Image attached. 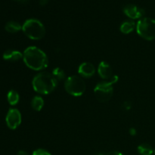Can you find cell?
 I'll list each match as a JSON object with an SVG mask.
<instances>
[{
  "instance_id": "obj_1",
  "label": "cell",
  "mask_w": 155,
  "mask_h": 155,
  "mask_svg": "<svg viewBox=\"0 0 155 155\" xmlns=\"http://www.w3.org/2000/svg\"><path fill=\"white\" fill-rule=\"evenodd\" d=\"M23 60L27 68L36 71L45 69L48 64L46 54L36 46H30L24 50Z\"/></svg>"
},
{
  "instance_id": "obj_2",
  "label": "cell",
  "mask_w": 155,
  "mask_h": 155,
  "mask_svg": "<svg viewBox=\"0 0 155 155\" xmlns=\"http://www.w3.org/2000/svg\"><path fill=\"white\" fill-rule=\"evenodd\" d=\"M58 81L52 74L41 72L36 74L32 81L35 92L42 95H48L52 92L58 86Z\"/></svg>"
},
{
  "instance_id": "obj_3",
  "label": "cell",
  "mask_w": 155,
  "mask_h": 155,
  "mask_svg": "<svg viewBox=\"0 0 155 155\" xmlns=\"http://www.w3.org/2000/svg\"><path fill=\"white\" fill-rule=\"evenodd\" d=\"M22 30L27 37L33 40L42 39L45 35V28L43 24L35 18L27 20L23 24Z\"/></svg>"
},
{
  "instance_id": "obj_4",
  "label": "cell",
  "mask_w": 155,
  "mask_h": 155,
  "mask_svg": "<svg viewBox=\"0 0 155 155\" xmlns=\"http://www.w3.org/2000/svg\"><path fill=\"white\" fill-rule=\"evenodd\" d=\"M136 31L139 36L145 40L155 39V20L151 18H142L136 24Z\"/></svg>"
},
{
  "instance_id": "obj_5",
  "label": "cell",
  "mask_w": 155,
  "mask_h": 155,
  "mask_svg": "<svg viewBox=\"0 0 155 155\" xmlns=\"http://www.w3.org/2000/svg\"><path fill=\"white\" fill-rule=\"evenodd\" d=\"M66 92L73 96H81L86 89V83L81 77L73 75L68 77L64 83Z\"/></svg>"
},
{
  "instance_id": "obj_6",
  "label": "cell",
  "mask_w": 155,
  "mask_h": 155,
  "mask_svg": "<svg viewBox=\"0 0 155 155\" xmlns=\"http://www.w3.org/2000/svg\"><path fill=\"white\" fill-rule=\"evenodd\" d=\"M95 98L100 102H107L114 94V83L110 80L99 83L94 89Z\"/></svg>"
},
{
  "instance_id": "obj_7",
  "label": "cell",
  "mask_w": 155,
  "mask_h": 155,
  "mask_svg": "<svg viewBox=\"0 0 155 155\" xmlns=\"http://www.w3.org/2000/svg\"><path fill=\"white\" fill-rule=\"evenodd\" d=\"M6 124L11 130H15L21 124V114L16 108H11L5 117Z\"/></svg>"
},
{
  "instance_id": "obj_8",
  "label": "cell",
  "mask_w": 155,
  "mask_h": 155,
  "mask_svg": "<svg viewBox=\"0 0 155 155\" xmlns=\"http://www.w3.org/2000/svg\"><path fill=\"white\" fill-rule=\"evenodd\" d=\"M123 11L124 13L132 20L141 19L145 14V11L143 8L133 4L125 5L123 8Z\"/></svg>"
},
{
  "instance_id": "obj_9",
  "label": "cell",
  "mask_w": 155,
  "mask_h": 155,
  "mask_svg": "<svg viewBox=\"0 0 155 155\" xmlns=\"http://www.w3.org/2000/svg\"><path fill=\"white\" fill-rule=\"evenodd\" d=\"M78 73L82 77L90 78L95 74V68L90 62H84V63H82L79 67Z\"/></svg>"
},
{
  "instance_id": "obj_10",
  "label": "cell",
  "mask_w": 155,
  "mask_h": 155,
  "mask_svg": "<svg viewBox=\"0 0 155 155\" xmlns=\"http://www.w3.org/2000/svg\"><path fill=\"white\" fill-rule=\"evenodd\" d=\"M98 73L100 77L104 80H109L113 77V71L111 67L106 61H101L98 68Z\"/></svg>"
},
{
  "instance_id": "obj_11",
  "label": "cell",
  "mask_w": 155,
  "mask_h": 155,
  "mask_svg": "<svg viewBox=\"0 0 155 155\" xmlns=\"http://www.w3.org/2000/svg\"><path fill=\"white\" fill-rule=\"evenodd\" d=\"M4 60L11 62H16L23 58V54L19 51L15 50H7L3 54Z\"/></svg>"
},
{
  "instance_id": "obj_12",
  "label": "cell",
  "mask_w": 155,
  "mask_h": 155,
  "mask_svg": "<svg viewBox=\"0 0 155 155\" xmlns=\"http://www.w3.org/2000/svg\"><path fill=\"white\" fill-rule=\"evenodd\" d=\"M135 28H136V23L132 20H127V21L123 22L120 27V30L124 34H129V33H132L135 30Z\"/></svg>"
},
{
  "instance_id": "obj_13",
  "label": "cell",
  "mask_w": 155,
  "mask_h": 155,
  "mask_svg": "<svg viewBox=\"0 0 155 155\" xmlns=\"http://www.w3.org/2000/svg\"><path fill=\"white\" fill-rule=\"evenodd\" d=\"M5 29L7 32L10 33H15L17 32H19L20 30H22V26L17 21H11L6 24Z\"/></svg>"
},
{
  "instance_id": "obj_14",
  "label": "cell",
  "mask_w": 155,
  "mask_h": 155,
  "mask_svg": "<svg viewBox=\"0 0 155 155\" xmlns=\"http://www.w3.org/2000/svg\"><path fill=\"white\" fill-rule=\"evenodd\" d=\"M44 106V100L41 96L36 95L31 101V107L36 111H40Z\"/></svg>"
},
{
  "instance_id": "obj_15",
  "label": "cell",
  "mask_w": 155,
  "mask_h": 155,
  "mask_svg": "<svg viewBox=\"0 0 155 155\" xmlns=\"http://www.w3.org/2000/svg\"><path fill=\"white\" fill-rule=\"evenodd\" d=\"M138 152L140 155H151L154 152V149L149 144H141L138 147Z\"/></svg>"
},
{
  "instance_id": "obj_16",
  "label": "cell",
  "mask_w": 155,
  "mask_h": 155,
  "mask_svg": "<svg viewBox=\"0 0 155 155\" xmlns=\"http://www.w3.org/2000/svg\"><path fill=\"white\" fill-rule=\"evenodd\" d=\"M8 101L11 105H15L18 103L20 99L19 94L15 90H10L8 93L7 95Z\"/></svg>"
},
{
  "instance_id": "obj_17",
  "label": "cell",
  "mask_w": 155,
  "mask_h": 155,
  "mask_svg": "<svg viewBox=\"0 0 155 155\" xmlns=\"http://www.w3.org/2000/svg\"><path fill=\"white\" fill-rule=\"evenodd\" d=\"M52 75L54 76V78L58 80V81H62L66 77V74H65L64 71L60 68H55L52 71Z\"/></svg>"
},
{
  "instance_id": "obj_18",
  "label": "cell",
  "mask_w": 155,
  "mask_h": 155,
  "mask_svg": "<svg viewBox=\"0 0 155 155\" xmlns=\"http://www.w3.org/2000/svg\"><path fill=\"white\" fill-rule=\"evenodd\" d=\"M32 155H51L48 152V151L45 149H42V148H39V149L35 150L33 152Z\"/></svg>"
},
{
  "instance_id": "obj_19",
  "label": "cell",
  "mask_w": 155,
  "mask_h": 155,
  "mask_svg": "<svg viewBox=\"0 0 155 155\" xmlns=\"http://www.w3.org/2000/svg\"><path fill=\"white\" fill-rule=\"evenodd\" d=\"M122 107L126 110H130L132 107V103L130 101H124V104H122Z\"/></svg>"
},
{
  "instance_id": "obj_20",
  "label": "cell",
  "mask_w": 155,
  "mask_h": 155,
  "mask_svg": "<svg viewBox=\"0 0 155 155\" xmlns=\"http://www.w3.org/2000/svg\"><path fill=\"white\" fill-rule=\"evenodd\" d=\"M105 155H124L122 153L119 152V151H110L107 154H106Z\"/></svg>"
},
{
  "instance_id": "obj_21",
  "label": "cell",
  "mask_w": 155,
  "mask_h": 155,
  "mask_svg": "<svg viewBox=\"0 0 155 155\" xmlns=\"http://www.w3.org/2000/svg\"><path fill=\"white\" fill-rule=\"evenodd\" d=\"M136 130L135 128H130V134L131 135V136H136Z\"/></svg>"
},
{
  "instance_id": "obj_22",
  "label": "cell",
  "mask_w": 155,
  "mask_h": 155,
  "mask_svg": "<svg viewBox=\"0 0 155 155\" xmlns=\"http://www.w3.org/2000/svg\"><path fill=\"white\" fill-rule=\"evenodd\" d=\"M48 2V0H39V4L40 5H45Z\"/></svg>"
},
{
  "instance_id": "obj_23",
  "label": "cell",
  "mask_w": 155,
  "mask_h": 155,
  "mask_svg": "<svg viewBox=\"0 0 155 155\" xmlns=\"http://www.w3.org/2000/svg\"><path fill=\"white\" fill-rule=\"evenodd\" d=\"M17 155H29V154H27V153L26 152V151H18V154H17Z\"/></svg>"
},
{
  "instance_id": "obj_24",
  "label": "cell",
  "mask_w": 155,
  "mask_h": 155,
  "mask_svg": "<svg viewBox=\"0 0 155 155\" xmlns=\"http://www.w3.org/2000/svg\"><path fill=\"white\" fill-rule=\"evenodd\" d=\"M94 155H104V154H100V153H98V154H94Z\"/></svg>"
},
{
  "instance_id": "obj_25",
  "label": "cell",
  "mask_w": 155,
  "mask_h": 155,
  "mask_svg": "<svg viewBox=\"0 0 155 155\" xmlns=\"http://www.w3.org/2000/svg\"><path fill=\"white\" fill-rule=\"evenodd\" d=\"M14 1H21V0H14Z\"/></svg>"
},
{
  "instance_id": "obj_26",
  "label": "cell",
  "mask_w": 155,
  "mask_h": 155,
  "mask_svg": "<svg viewBox=\"0 0 155 155\" xmlns=\"http://www.w3.org/2000/svg\"><path fill=\"white\" fill-rule=\"evenodd\" d=\"M21 1H26V0H21Z\"/></svg>"
},
{
  "instance_id": "obj_27",
  "label": "cell",
  "mask_w": 155,
  "mask_h": 155,
  "mask_svg": "<svg viewBox=\"0 0 155 155\" xmlns=\"http://www.w3.org/2000/svg\"><path fill=\"white\" fill-rule=\"evenodd\" d=\"M154 155H155V150H154Z\"/></svg>"
}]
</instances>
